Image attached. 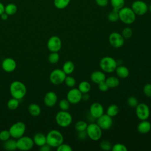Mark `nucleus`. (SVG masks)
<instances>
[{
    "instance_id": "f257e3e1",
    "label": "nucleus",
    "mask_w": 151,
    "mask_h": 151,
    "mask_svg": "<svg viewBox=\"0 0 151 151\" xmlns=\"http://www.w3.org/2000/svg\"><path fill=\"white\" fill-rule=\"evenodd\" d=\"M9 91L12 97L21 100L27 93L25 85L19 81H14L9 86Z\"/></svg>"
},
{
    "instance_id": "f03ea898",
    "label": "nucleus",
    "mask_w": 151,
    "mask_h": 151,
    "mask_svg": "<svg viewBox=\"0 0 151 151\" xmlns=\"http://www.w3.org/2000/svg\"><path fill=\"white\" fill-rule=\"evenodd\" d=\"M47 143L51 147H57L64 142L62 133L57 130H51L46 135Z\"/></svg>"
},
{
    "instance_id": "7ed1b4c3",
    "label": "nucleus",
    "mask_w": 151,
    "mask_h": 151,
    "mask_svg": "<svg viewBox=\"0 0 151 151\" xmlns=\"http://www.w3.org/2000/svg\"><path fill=\"white\" fill-rule=\"evenodd\" d=\"M99 65L103 72L111 73L116 70L117 67V63L113 58L109 56H106L103 57L100 60Z\"/></svg>"
},
{
    "instance_id": "20e7f679",
    "label": "nucleus",
    "mask_w": 151,
    "mask_h": 151,
    "mask_svg": "<svg viewBox=\"0 0 151 151\" xmlns=\"http://www.w3.org/2000/svg\"><path fill=\"white\" fill-rule=\"evenodd\" d=\"M119 19L126 24H132L136 19V14L133 11L132 8L129 7H123L119 10Z\"/></svg>"
},
{
    "instance_id": "39448f33",
    "label": "nucleus",
    "mask_w": 151,
    "mask_h": 151,
    "mask_svg": "<svg viewBox=\"0 0 151 151\" xmlns=\"http://www.w3.org/2000/svg\"><path fill=\"white\" fill-rule=\"evenodd\" d=\"M55 122L57 124L62 127H66L70 126L72 122L71 114L67 111L61 110L55 115Z\"/></svg>"
},
{
    "instance_id": "423d86ee",
    "label": "nucleus",
    "mask_w": 151,
    "mask_h": 151,
    "mask_svg": "<svg viewBox=\"0 0 151 151\" xmlns=\"http://www.w3.org/2000/svg\"><path fill=\"white\" fill-rule=\"evenodd\" d=\"M86 130L87 137L93 141L99 140L102 136V129L97 123H91L88 124Z\"/></svg>"
},
{
    "instance_id": "0eeeda50",
    "label": "nucleus",
    "mask_w": 151,
    "mask_h": 151,
    "mask_svg": "<svg viewBox=\"0 0 151 151\" xmlns=\"http://www.w3.org/2000/svg\"><path fill=\"white\" fill-rule=\"evenodd\" d=\"M26 129L25 124L22 122H17L14 123L8 130L11 137L14 139H18L24 136Z\"/></svg>"
},
{
    "instance_id": "6e6552de",
    "label": "nucleus",
    "mask_w": 151,
    "mask_h": 151,
    "mask_svg": "<svg viewBox=\"0 0 151 151\" xmlns=\"http://www.w3.org/2000/svg\"><path fill=\"white\" fill-rule=\"evenodd\" d=\"M66 74L62 69L57 68L52 70L50 74V81L54 85H59L64 82Z\"/></svg>"
},
{
    "instance_id": "1a4fd4ad",
    "label": "nucleus",
    "mask_w": 151,
    "mask_h": 151,
    "mask_svg": "<svg viewBox=\"0 0 151 151\" xmlns=\"http://www.w3.org/2000/svg\"><path fill=\"white\" fill-rule=\"evenodd\" d=\"M34 145L33 139L28 136H22L17 140V149L20 150H29L33 147Z\"/></svg>"
},
{
    "instance_id": "9d476101",
    "label": "nucleus",
    "mask_w": 151,
    "mask_h": 151,
    "mask_svg": "<svg viewBox=\"0 0 151 151\" xmlns=\"http://www.w3.org/2000/svg\"><path fill=\"white\" fill-rule=\"evenodd\" d=\"M135 108L136 116L139 120H145L149 118L150 116V109L146 103H139Z\"/></svg>"
},
{
    "instance_id": "9b49d317",
    "label": "nucleus",
    "mask_w": 151,
    "mask_h": 151,
    "mask_svg": "<svg viewBox=\"0 0 151 151\" xmlns=\"http://www.w3.org/2000/svg\"><path fill=\"white\" fill-rule=\"evenodd\" d=\"M109 42L113 47L119 48L123 45L124 39L120 33L113 32L109 37Z\"/></svg>"
},
{
    "instance_id": "f8f14e48",
    "label": "nucleus",
    "mask_w": 151,
    "mask_h": 151,
    "mask_svg": "<svg viewBox=\"0 0 151 151\" xmlns=\"http://www.w3.org/2000/svg\"><path fill=\"white\" fill-rule=\"evenodd\" d=\"M47 46L51 52H58L61 48L62 42L59 37L53 35L48 40Z\"/></svg>"
},
{
    "instance_id": "ddd939ff",
    "label": "nucleus",
    "mask_w": 151,
    "mask_h": 151,
    "mask_svg": "<svg viewBox=\"0 0 151 151\" xmlns=\"http://www.w3.org/2000/svg\"><path fill=\"white\" fill-rule=\"evenodd\" d=\"M66 99L70 104H76L82 100V93L78 88H73L68 91Z\"/></svg>"
},
{
    "instance_id": "4468645a",
    "label": "nucleus",
    "mask_w": 151,
    "mask_h": 151,
    "mask_svg": "<svg viewBox=\"0 0 151 151\" xmlns=\"http://www.w3.org/2000/svg\"><path fill=\"white\" fill-rule=\"evenodd\" d=\"M97 124L102 130H109L113 124L112 117L107 114H103L97 119Z\"/></svg>"
},
{
    "instance_id": "2eb2a0df",
    "label": "nucleus",
    "mask_w": 151,
    "mask_h": 151,
    "mask_svg": "<svg viewBox=\"0 0 151 151\" xmlns=\"http://www.w3.org/2000/svg\"><path fill=\"white\" fill-rule=\"evenodd\" d=\"M132 9L136 15H143L148 10L147 5L142 1H136L132 5Z\"/></svg>"
},
{
    "instance_id": "dca6fc26",
    "label": "nucleus",
    "mask_w": 151,
    "mask_h": 151,
    "mask_svg": "<svg viewBox=\"0 0 151 151\" xmlns=\"http://www.w3.org/2000/svg\"><path fill=\"white\" fill-rule=\"evenodd\" d=\"M89 112L90 116L97 119L104 114V108L100 103L94 102L90 105Z\"/></svg>"
},
{
    "instance_id": "f3484780",
    "label": "nucleus",
    "mask_w": 151,
    "mask_h": 151,
    "mask_svg": "<svg viewBox=\"0 0 151 151\" xmlns=\"http://www.w3.org/2000/svg\"><path fill=\"white\" fill-rule=\"evenodd\" d=\"M1 66L3 70L5 72L11 73L15 70L17 63L15 60L12 58H6L2 61Z\"/></svg>"
},
{
    "instance_id": "a211bd4d",
    "label": "nucleus",
    "mask_w": 151,
    "mask_h": 151,
    "mask_svg": "<svg viewBox=\"0 0 151 151\" xmlns=\"http://www.w3.org/2000/svg\"><path fill=\"white\" fill-rule=\"evenodd\" d=\"M57 101V96L54 91L47 92L44 98V102L47 107H53Z\"/></svg>"
},
{
    "instance_id": "6ab92c4d",
    "label": "nucleus",
    "mask_w": 151,
    "mask_h": 151,
    "mask_svg": "<svg viewBox=\"0 0 151 151\" xmlns=\"http://www.w3.org/2000/svg\"><path fill=\"white\" fill-rule=\"evenodd\" d=\"M106 78L105 74L103 73V71H94L91 73L90 76L91 80L94 83L97 84L102 81H105Z\"/></svg>"
},
{
    "instance_id": "aec40b11",
    "label": "nucleus",
    "mask_w": 151,
    "mask_h": 151,
    "mask_svg": "<svg viewBox=\"0 0 151 151\" xmlns=\"http://www.w3.org/2000/svg\"><path fill=\"white\" fill-rule=\"evenodd\" d=\"M138 132L142 134H146L151 130V124L147 120H141L137 127Z\"/></svg>"
},
{
    "instance_id": "412c9836",
    "label": "nucleus",
    "mask_w": 151,
    "mask_h": 151,
    "mask_svg": "<svg viewBox=\"0 0 151 151\" xmlns=\"http://www.w3.org/2000/svg\"><path fill=\"white\" fill-rule=\"evenodd\" d=\"M33 141L34 144L38 146H41L47 143L46 136L42 133H37L33 137Z\"/></svg>"
},
{
    "instance_id": "4be33fe9",
    "label": "nucleus",
    "mask_w": 151,
    "mask_h": 151,
    "mask_svg": "<svg viewBox=\"0 0 151 151\" xmlns=\"http://www.w3.org/2000/svg\"><path fill=\"white\" fill-rule=\"evenodd\" d=\"M115 71L117 76L121 78H126L129 75V70L126 66L119 65Z\"/></svg>"
},
{
    "instance_id": "5701e85b",
    "label": "nucleus",
    "mask_w": 151,
    "mask_h": 151,
    "mask_svg": "<svg viewBox=\"0 0 151 151\" xmlns=\"http://www.w3.org/2000/svg\"><path fill=\"white\" fill-rule=\"evenodd\" d=\"M28 110L29 114L32 116H39L41 111L40 107L36 103H31L28 107Z\"/></svg>"
},
{
    "instance_id": "b1692460",
    "label": "nucleus",
    "mask_w": 151,
    "mask_h": 151,
    "mask_svg": "<svg viewBox=\"0 0 151 151\" xmlns=\"http://www.w3.org/2000/svg\"><path fill=\"white\" fill-rule=\"evenodd\" d=\"M75 68L74 64L71 61H65L63 65L62 70L63 71L67 74H71L73 73Z\"/></svg>"
},
{
    "instance_id": "393cba45",
    "label": "nucleus",
    "mask_w": 151,
    "mask_h": 151,
    "mask_svg": "<svg viewBox=\"0 0 151 151\" xmlns=\"http://www.w3.org/2000/svg\"><path fill=\"white\" fill-rule=\"evenodd\" d=\"M105 81L107 83L109 87L112 88L117 87L120 84V81L119 78L114 76L109 77L108 78H106Z\"/></svg>"
},
{
    "instance_id": "a878e982",
    "label": "nucleus",
    "mask_w": 151,
    "mask_h": 151,
    "mask_svg": "<svg viewBox=\"0 0 151 151\" xmlns=\"http://www.w3.org/2000/svg\"><path fill=\"white\" fill-rule=\"evenodd\" d=\"M4 147L5 149L7 150H14L17 149V140L9 139L7 140L4 142Z\"/></svg>"
},
{
    "instance_id": "bb28decb",
    "label": "nucleus",
    "mask_w": 151,
    "mask_h": 151,
    "mask_svg": "<svg viewBox=\"0 0 151 151\" xmlns=\"http://www.w3.org/2000/svg\"><path fill=\"white\" fill-rule=\"evenodd\" d=\"M78 89L82 94L88 93L91 89V85L89 82L87 81H82L78 84Z\"/></svg>"
},
{
    "instance_id": "cd10ccee",
    "label": "nucleus",
    "mask_w": 151,
    "mask_h": 151,
    "mask_svg": "<svg viewBox=\"0 0 151 151\" xmlns=\"http://www.w3.org/2000/svg\"><path fill=\"white\" fill-rule=\"evenodd\" d=\"M119 112V108L118 106H117L116 104H113L110 105L107 107L106 114H108L109 116H110V117H114L116 115H117Z\"/></svg>"
},
{
    "instance_id": "c85d7f7f",
    "label": "nucleus",
    "mask_w": 151,
    "mask_h": 151,
    "mask_svg": "<svg viewBox=\"0 0 151 151\" xmlns=\"http://www.w3.org/2000/svg\"><path fill=\"white\" fill-rule=\"evenodd\" d=\"M17 11V6L15 4L10 3L5 6V12L8 15H13Z\"/></svg>"
},
{
    "instance_id": "c756f323",
    "label": "nucleus",
    "mask_w": 151,
    "mask_h": 151,
    "mask_svg": "<svg viewBox=\"0 0 151 151\" xmlns=\"http://www.w3.org/2000/svg\"><path fill=\"white\" fill-rule=\"evenodd\" d=\"M107 18L109 21L114 22L117 21L119 19V10L113 9L111 11H110L108 15Z\"/></svg>"
},
{
    "instance_id": "7c9ffc66",
    "label": "nucleus",
    "mask_w": 151,
    "mask_h": 151,
    "mask_svg": "<svg viewBox=\"0 0 151 151\" xmlns=\"http://www.w3.org/2000/svg\"><path fill=\"white\" fill-rule=\"evenodd\" d=\"M70 0H54V6L59 9L65 8L68 6Z\"/></svg>"
},
{
    "instance_id": "2f4dec72",
    "label": "nucleus",
    "mask_w": 151,
    "mask_h": 151,
    "mask_svg": "<svg viewBox=\"0 0 151 151\" xmlns=\"http://www.w3.org/2000/svg\"><path fill=\"white\" fill-rule=\"evenodd\" d=\"M19 100L12 97L8 101L7 107L9 110H14L18 108L19 106Z\"/></svg>"
},
{
    "instance_id": "473e14b6",
    "label": "nucleus",
    "mask_w": 151,
    "mask_h": 151,
    "mask_svg": "<svg viewBox=\"0 0 151 151\" xmlns=\"http://www.w3.org/2000/svg\"><path fill=\"white\" fill-rule=\"evenodd\" d=\"M87 125H88V124L87 122L83 121V120H79L76 123V124L74 125V127L77 132L83 131V130H86Z\"/></svg>"
},
{
    "instance_id": "72a5a7b5",
    "label": "nucleus",
    "mask_w": 151,
    "mask_h": 151,
    "mask_svg": "<svg viewBox=\"0 0 151 151\" xmlns=\"http://www.w3.org/2000/svg\"><path fill=\"white\" fill-rule=\"evenodd\" d=\"M113 9L119 10L124 6V0H110Z\"/></svg>"
},
{
    "instance_id": "f704fd0d",
    "label": "nucleus",
    "mask_w": 151,
    "mask_h": 151,
    "mask_svg": "<svg viewBox=\"0 0 151 151\" xmlns=\"http://www.w3.org/2000/svg\"><path fill=\"white\" fill-rule=\"evenodd\" d=\"M48 60L51 64H56L60 60V55L57 52H51L48 55Z\"/></svg>"
},
{
    "instance_id": "c9c22d12",
    "label": "nucleus",
    "mask_w": 151,
    "mask_h": 151,
    "mask_svg": "<svg viewBox=\"0 0 151 151\" xmlns=\"http://www.w3.org/2000/svg\"><path fill=\"white\" fill-rule=\"evenodd\" d=\"M100 147L104 151H109L111 150L112 148V145L111 143L109 141L106 140H102L100 143Z\"/></svg>"
},
{
    "instance_id": "e433bc0d",
    "label": "nucleus",
    "mask_w": 151,
    "mask_h": 151,
    "mask_svg": "<svg viewBox=\"0 0 151 151\" xmlns=\"http://www.w3.org/2000/svg\"><path fill=\"white\" fill-rule=\"evenodd\" d=\"M70 102L68 101L67 99H62L60 101L58 106L61 110H64V111H67L70 107Z\"/></svg>"
},
{
    "instance_id": "4c0bfd02",
    "label": "nucleus",
    "mask_w": 151,
    "mask_h": 151,
    "mask_svg": "<svg viewBox=\"0 0 151 151\" xmlns=\"http://www.w3.org/2000/svg\"><path fill=\"white\" fill-rule=\"evenodd\" d=\"M64 83L67 87L72 88L75 86L76 84V81L73 77L68 76H66L64 80Z\"/></svg>"
},
{
    "instance_id": "58836bf2",
    "label": "nucleus",
    "mask_w": 151,
    "mask_h": 151,
    "mask_svg": "<svg viewBox=\"0 0 151 151\" xmlns=\"http://www.w3.org/2000/svg\"><path fill=\"white\" fill-rule=\"evenodd\" d=\"M133 34L132 29L129 27H125L122 32V35L124 38V40L130 38Z\"/></svg>"
},
{
    "instance_id": "ea45409f",
    "label": "nucleus",
    "mask_w": 151,
    "mask_h": 151,
    "mask_svg": "<svg viewBox=\"0 0 151 151\" xmlns=\"http://www.w3.org/2000/svg\"><path fill=\"white\" fill-rule=\"evenodd\" d=\"M113 151H127V147L122 143H116L112 146Z\"/></svg>"
},
{
    "instance_id": "a19ab883",
    "label": "nucleus",
    "mask_w": 151,
    "mask_h": 151,
    "mask_svg": "<svg viewBox=\"0 0 151 151\" xmlns=\"http://www.w3.org/2000/svg\"><path fill=\"white\" fill-rule=\"evenodd\" d=\"M127 103L128 106L131 107H136L137 106V105L139 104L137 98H136L135 97H133V96L129 97L127 99Z\"/></svg>"
},
{
    "instance_id": "79ce46f5",
    "label": "nucleus",
    "mask_w": 151,
    "mask_h": 151,
    "mask_svg": "<svg viewBox=\"0 0 151 151\" xmlns=\"http://www.w3.org/2000/svg\"><path fill=\"white\" fill-rule=\"evenodd\" d=\"M11 137V134L9 132V130H4L0 132V140L5 142L6 140H7L8 139H9Z\"/></svg>"
},
{
    "instance_id": "37998d69",
    "label": "nucleus",
    "mask_w": 151,
    "mask_h": 151,
    "mask_svg": "<svg viewBox=\"0 0 151 151\" xmlns=\"http://www.w3.org/2000/svg\"><path fill=\"white\" fill-rule=\"evenodd\" d=\"M57 151H72L71 147L66 143H61L57 147Z\"/></svg>"
},
{
    "instance_id": "c03bdc74",
    "label": "nucleus",
    "mask_w": 151,
    "mask_h": 151,
    "mask_svg": "<svg viewBox=\"0 0 151 151\" xmlns=\"http://www.w3.org/2000/svg\"><path fill=\"white\" fill-rule=\"evenodd\" d=\"M145 95L148 97H151V84H146L143 88Z\"/></svg>"
},
{
    "instance_id": "a18cd8bd",
    "label": "nucleus",
    "mask_w": 151,
    "mask_h": 151,
    "mask_svg": "<svg viewBox=\"0 0 151 151\" xmlns=\"http://www.w3.org/2000/svg\"><path fill=\"white\" fill-rule=\"evenodd\" d=\"M98 87H99V89L101 91H103V92L107 91L109 88V86H107V84L105 81H102V82L100 83L99 84H98Z\"/></svg>"
},
{
    "instance_id": "49530a36",
    "label": "nucleus",
    "mask_w": 151,
    "mask_h": 151,
    "mask_svg": "<svg viewBox=\"0 0 151 151\" xmlns=\"http://www.w3.org/2000/svg\"><path fill=\"white\" fill-rule=\"evenodd\" d=\"M78 132L77 136H78V139H80V140H84L87 137V134L86 130L80 131V132Z\"/></svg>"
},
{
    "instance_id": "de8ad7c7",
    "label": "nucleus",
    "mask_w": 151,
    "mask_h": 151,
    "mask_svg": "<svg viewBox=\"0 0 151 151\" xmlns=\"http://www.w3.org/2000/svg\"><path fill=\"white\" fill-rule=\"evenodd\" d=\"M95 2L97 4V5L101 7L106 6L109 3L108 0H95Z\"/></svg>"
},
{
    "instance_id": "09e8293b",
    "label": "nucleus",
    "mask_w": 151,
    "mask_h": 151,
    "mask_svg": "<svg viewBox=\"0 0 151 151\" xmlns=\"http://www.w3.org/2000/svg\"><path fill=\"white\" fill-rule=\"evenodd\" d=\"M40 150L41 151H50L51 150V146H49L47 143H45L42 146H40Z\"/></svg>"
},
{
    "instance_id": "8fccbe9b",
    "label": "nucleus",
    "mask_w": 151,
    "mask_h": 151,
    "mask_svg": "<svg viewBox=\"0 0 151 151\" xmlns=\"http://www.w3.org/2000/svg\"><path fill=\"white\" fill-rule=\"evenodd\" d=\"M90 99V95L87 93H83L82 94V100L84 101H88Z\"/></svg>"
},
{
    "instance_id": "3c124183",
    "label": "nucleus",
    "mask_w": 151,
    "mask_h": 151,
    "mask_svg": "<svg viewBox=\"0 0 151 151\" xmlns=\"http://www.w3.org/2000/svg\"><path fill=\"white\" fill-rule=\"evenodd\" d=\"M0 16H1V19H2V20H6V19H8L9 15H8L6 13H5V12H4L2 13Z\"/></svg>"
},
{
    "instance_id": "603ef678",
    "label": "nucleus",
    "mask_w": 151,
    "mask_h": 151,
    "mask_svg": "<svg viewBox=\"0 0 151 151\" xmlns=\"http://www.w3.org/2000/svg\"><path fill=\"white\" fill-rule=\"evenodd\" d=\"M5 12V6L4 4L0 2V15Z\"/></svg>"
},
{
    "instance_id": "864d4df0",
    "label": "nucleus",
    "mask_w": 151,
    "mask_h": 151,
    "mask_svg": "<svg viewBox=\"0 0 151 151\" xmlns=\"http://www.w3.org/2000/svg\"><path fill=\"white\" fill-rule=\"evenodd\" d=\"M149 11H150V12H151V4L149 5Z\"/></svg>"
}]
</instances>
